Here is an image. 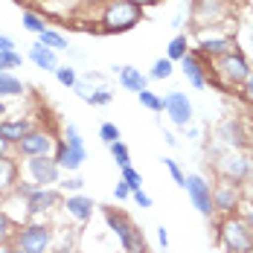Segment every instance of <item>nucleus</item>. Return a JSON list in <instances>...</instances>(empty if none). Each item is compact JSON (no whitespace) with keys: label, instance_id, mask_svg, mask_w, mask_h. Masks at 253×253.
<instances>
[{"label":"nucleus","instance_id":"nucleus-1","mask_svg":"<svg viewBox=\"0 0 253 253\" xmlns=\"http://www.w3.org/2000/svg\"><path fill=\"white\" fill-rule=\"evenodd\" d=\"M248 73H251V61L245 58V52L230 50L210 64V79H207V84L221 87V93H233V90H239V84L248 79Z\"/></svg>","mask_w":253,"mask_h":253},{"label":"nucleus","instance_id":"nucleus-2","mask_svg":"<svg viewBox=\"0 0 253 253\" xmlns=\"http://www.w3.org/2000/svg\"><path fill=\"white\" fill-rule=\"evenodd\" d=\"M143 21V9L128 3V0H108L105 9H102V18L96 32H105V35H114V32H128Z\"/></svg>","mask_w":253,"mask_h":253},{"label":"nucleus","instance_id":"nucleus-3","mask_svg":"<svg viewBox=\"0 0 253 253\" xmlns=\"http://www.w3.org/2000/svg\"><path fill=\"white\" fill-rule=\"evenodd\" d=\"M105 221H108V230L117 236V242H120L123 253H149L146 239H143V230L137 227L126 212L108 207V210H105Z\"/></svg>","mask_w":253,"mask_h":253},{"label":"nucleus","instance_id":"nucleus-4","mask_svg":"<svg viewBox=\"0 0 253 253\" xmlns=\"http://www.w3.org/2000/svg\"><path fill=\"white\" fill-rule=\"evenodd\" d=\"M218 245L224 248V253H253V233L248 227V221L236 212V215H224L218 221Z\"/></svg>","mask_w":253,"mask_h":253},{"label":"nucleus","instance_id":"nucleus-5","mask_svg":"<svg viewBox=\"0 0 253 253\" xmlns=\"http://www.w3.org/2000/svg\"><path fill=\"white\" fill-rule=\"evenodd\" d=\"M52 239L55 233L47 221H24L15 230L12 245L24 253H52Z\"/></svg>","mask_w":253,"mask_h":253},{"label":"nucleus","instance_id":"nucleus-6","mask_svg":"<svg viewBox=\"0 0 253 253\" xmlns=\"http://www.w3.org/2000/svg\"><path fill=\"white\" fill-rule=\"evenodd\" d=\"M61 189L58 186H35L24 198V221H38L44 215H50L55 207H61Z\"/></svg>","mask_w":253,"mask_h":253},{"label":"nucleus","instance_id":"nucleus-7","mask_svg":"<svg viewBox=\"0 0 253 253\" xmlns=\"http://www.w3.org/2000/svg\"><path fill=\"white\" fill-rule=\"evenodd\" d=\"M52 146H55V134L47 131V128H29V134H26L24 140L12 149V154L18 157V160H29V157H47L52 154Z\"/></svg>","mask_w":253,"mask_h":253},{"label":"nucleus","instance_id":"nucleus-8","mask_svg":"<svg viewBox=\"0 0 253 253\" xmlns=\"http://www.w3.org/2000/svg\"><path fill=\"white\" fill-rule=\"evenodd\" d=\"M24 172L29 177V183H35V186H58V180H61V169H58V163L52 160V154L47 157H29L24 160Z\"/></svg>","mask_w":253,"mask_h":253},{"label":"nucleus","instance_id":"nucleus-9","mask_svg":"<svg viewBox=\"0 0 253 253\" xmlns=\"http://www.w3.org/2000/svg\"><path fill=\"white\" fill-rule=\"evenodd\" d=\"M242 207V183H233L227 177H218L212 183V210L218 215H236Z\"/></svg>","mask_w":253,"mask_h":253},{"label":"nucleus","instance_id":"nucleus-10","mask_svg":"<svg viewBox=\"0 0 253 253\" xmlns=\"http://www.w3.org/2000/svg\"><path fill=\"white\" fill-rule=\"evenodd\" d=\"M183 189H186V195H189L192 207L201 212L204 218H212V215H215V210H212V183H210L204 175H198V172L186 175Z\"/></svg>","mask_w":253,"mask_h":253},{"label":"nucleus","instance_id":"nucleus-11","mask_svg":"<svg viewBox=\"0 0 253 253\" xmlns=\"http://www.w3.org/2000/svg\"><path fill=\"white\" fill-rule=\"evenodd\" d=\"M163 111H166V117L172 120V126L183 128V131L192 126L195 108H192V102H189V96H186L183 90H172V93H166V96H163Z\"/></svg>","mask_w":253,"mask_h":253},{"label":"nucleus","instance_id":"nucleus-12","mask_svg":"<svg viewBox=\"0 0 253 253\" xmlns=\"http://www.w3.org/2000/svg\"><path fill=\"white\" fill-rule=\"evenodd\" d=\"M218 172H221V177H227L233 183H245L253 172V160L248 154H242L239 149H227L224 157L218 160Z\"/></svg>","mask_w":253,"mask_h":253},{"label":"nucleus","instance_id":"nucleus-13","mask_svg":"<svg viewBox=\"0 0 253 253\" xmlns=\"http://www.w3.org/2000/svg\"><path fill=\"white\" fill-rule=\"evenodd\" d=\"M177 64H180V70H183L186 82H189L195 90H204V87H207V79H210V61H207L198 50H189Z\"/></svg>","mask_w":253,"mask_h":253},{"label":"nucleus","instance_id":"nucleus-14","mask_svg":"<svg viewBox=\"0 0 253 253\" xmlns=\"http://www.w3.org/2000/svg\"><path fill=\"white\" fill-rule=\"evenodd\" d=\"M61 207H64V212H67V215H70L73 221H79V224H87V221L93 218V210H96L93 198H87L84 192L67 195V198L61 201Z\"/></svg>","mask_w":253,"mask_h":253},{"label":"nucleus","instance_id":"nucleus-15","mask_svg":"<svg viewBox=\"0 0 253 253\" xmlns=\"http://www.w3.org/2000/svg\"><path fill=\"white\" fill-rule=\"evenodd\" d=\"M21 180V163L15 154H3L0 157V201L12 195L15 183Z\"/></svg>","mask_w":253,"mask_h":253},{"label":"nucleus","instance_id":"nucleus-16","mask_svg":"<svg viewBox=\"0 0 253 253\" xmlns=\"http://www.w3.org/2000/svg\"><path fill=\"white\" fill-rule=\"evenodd\" d=\"M195 50L201 52L210 64H212L215 58H221L224 52L233 50V41H230L227 35H201V38H198V44H195Z\"/></svg>","mask_w":253,"mask_h":253},{"label":"nucleus","instance_id":"nucleus-17","mask_svg":"<svg viewBox=\"0 0 253 253\" xmlns=\"http://www.w3.org/2000/svg\"><path fill=\"white\" fill-rule=\"evenodd\" d=\"M29 128H32V123L26 120V117H6V120H0V140L3 143H9L12 149L24 140L26 134H29Z\"/></svg>","mask_w":253,"mask_h":253},{"label":"nucleus","instance_id":"nucleus-18","mask_svg":"<svg viewBox=\"0 0 253 253\" xmlns=\"http://www.w3.org/2000/svg\"><path fill=\"white\" fill-rule=\"evenodd\" d=\"M117 82H120V87L128 90V93H140V90H149V76L140 70V67H134V64H123L120 67V73H117Z\"/></svg>","mask_w":253,"mask_h":253},{"label":"nucleus","instance_id":"nucleus-19","mask_svg":"<svg viewBox=\"0 0 253 253\" xmlns=\"http://www.w3.org/2000/svg\"><path fill=\"white\" fill-rule=\"evenodd\" d=\"M26 55H29V61H32L38 70L55 73V67H58V52H52L50 47H44V44H38V41L29 47V52H26Z\"/></svg>","mask_w":253,"mask_h":253},{"label":"nucleus","instance_id":"nucleus-20","mask_svg":"<svg viewBox=\"0 0 253 253\" xmlns=\"http://www.w3.org/2000/svg\"><path fill=\"white\" fill-rule=\"evenodd\" d=\"M218 137L227 143L230 149L245 146V131H242V123H239V120H224L221 128H218Z\"/></svg>","mask_w":253,"mask_h":253},{"label":"nucleus","instance_id":"nucleus-21","mask_svg":"<svg viewBox=\"0 0 253 253\" xmlns=\"http://www.w3.org/2000/svg\"><path fill=\"white\" fill-rule=\"evenodd\" d=\"M24 82L15 73H0V99H12V96H24Z\"/></svg>","mask_w":253,"mask_h":253},{"label":"nucleus","instance_id":"nucleus-22","mask_svg":"<svg viewBox=\"0 0 253 253\" xmlns=\"http://www.w3.org/2000/svg\"><path fill=\"white\" fill-rule=\"evenodd\" d=\"M38 44H44V47H50L52 52H67L70 50V44H67V38H64V32H58V29H44L41 35H38Z\"/></svg>","mask_w":253,"mask_h":253},{"label":"nucleus","instance_id":"nucleus-23","mask_svg":"<svg viewBox=\"0 0 253 253\" xmlns=\"http://www.w3.org/2000/svg\"><path fill=\"white\" fill-rule=\"evenodd\" d=\"M64 140H67L70 152L84 163V160H87V146H84V140H82V134H79V128L73 126V123H67V126H64Z\"/></svg>","mask_w":253,"mask_h":253},{"label":"nucleus","instance_id":"nucleus-24","mask_svg":"<svg viewBox=\"0 0 253 253\" xmlns=\"http://www.w3.org/2000/svg\"><path fill=\"white\" fill-rule=\"evenodd\" d=\"M21 26H24L26 32H32V35H41L47 29V21H44V15H38L32 9H24L21 12Z\"/></svg>","mask_w":253,"mask_h":253},{"label":"nucleus","instance_id":"nucleus-25","mask_svg":"<svg viewBox=\"0 0 253 253\" xmlns=\"http://www.w3.org/2000/svg\"><path fill=\"white\" fill-rule=\"evenodd\" d=\"M172 73H175V61H169V58H157L146 76H149V82H163V79H172Z\"/></svg>","mask_w":253,"mask_h":253},{"label":"nucleus","instance_id":"nucleus-26","mask_svg":"<svg viewBox=\"0 0 253 253\" xmlns=\"http://www.w3.org/2000/svg\"><path fill=\"white\" fill-rule=\"evenodd\" d=\"M192 50V47H189V41H186V35H175V38H172V41H169V47H166V58H169V61H180V58H183V55H186V52Z\"/></svg>","mask_w":253,"mask_h":253},{"label":"nucleus","instance_id":"nucleus-27","mask_svg":"<svg viewBox=\"0 0 253 253\" xmlns=\"http://www.w3.org/2000/svg\"><path fill=\"white\" fill-rule=\"evenodd\" d=\"M15 230H18V221H15V218L0 207V245H12Z\"/></svg>","mask_w":253,"mask_h":253},{"label":"nucleus","instance_id":"nucleus-28","mask_svg":"<svg viewBox=\"0 0 253 253\" xmlns=\"http://www.w3.org/2000/svg\"><path fill=\"white\" fill-rule=\"evenodd\" d=\"M55 79H58V84H64L70 90L79 84V73H76V67H70V64H58L55 67Z\"/></svg>","mask_w":253,"mask_h":253},{"label":"nucleus","instance_id":"nucleus-29","mask_svg":"<svg viewBox=\"0 0 253 253\" xmlns=\"http://www.w3.org/2000/svg\"><path fill=\"white\" fill-rule=\"evenodd\" d=\"M120 180L126 183V186L131 189V192L143 189V175H140V172H137L134 166H123V169H120Z\"/></svg>","mask_w":253,"mask_h":253},{"label":"nucleus","instance_id":"nucleus-30","mask_svg":"<svg viewBox=\"0 0 253 253\" xmlns=\"http://www.w3.org/2000/svg\"><path fill=\"white\" fill-rule=\"evenodd\" d=\"M137 99H140V105H143L146 111H152V114H160V111H163V96H157L154 90H140Z\"/></svg>","mask_w":253,"mask_h":253},{"label":"nucleus","instance_id":"nucleus-31","mask_svg":"<svg viewBox=\"0 0 253 253\" xmlns=\"http://www.w3.org/2000/svg\"><path fill=\"white\" fill-rule=\"evenodd\" d=\"M58 189H61V192H67V195H76V192H82V189H84V177L79 175H64L61 177V180H58Z\"/></svg>","mask_w":253,"mask_h":253},{"label":"nucleus","instance_id":"nucleus-32","mask_svg":"<svg viewBox=\"0 0 253 253\" xmlns=\"http://www.w3.org/2000/svg\"><path fill=\"white\" fill-rule=\"evenodd\" d=\"M108 149H111V157H114V163H117L120 169H123V166H131V152H128V146L123 143V140L111 143Z\"/></svg>","mask_w":253,"mask_h":253},{"label":"nucleus","instance_id":"nucleus-33","mask_svg":"<svg viewBox=\"0 0 253 253\" xmlns=\"http://www.w3.org/2000/svg\"><path fill=\"white\" fill-rule=\"evenodd\" d=\"M24 64V58H21V52H0V73H12L15 67H21Z\"/></svg>","mask_w":253,"mask_h":253},{"label":"nucleus","instance_id":"nucleus-34","mask_svg":"<svg viewBox=\"0 0 253 253\" xmlns=\"http://www.w3.org/2000/svg\"><path fill=\"white\" fill-rule=\"evenodd\" d=\"M163 166H166V172L172 175V180H175L177 186L183 189V180H186V175H183V169H180V163H177L175 157H163Z\"/></svg>","mask_w":253,"mask_h":253},{"label":"nucleus","instance_id":"nucleus-35","mask_svg":"<svg viewBox=\"0 0 253 253\" xmlns=\"http://www.w3.org/2000/svg\"><path fill=\"white\" fill-rule=\"evenodd\" d=\"M99 137L105 146H111V143H117L123 134H120V128H117V123H102L99 126Z\"/></svg>","mask_w":253,"mask_h":253},{"label":"nucleus","instance_id":"nucleus-36","mask_svg":"<svg viewBox=\"0 0 253 253\" xmlns=\"http://www.w3.org/2000/svg\"><path fill=\"white\" fill-rule=\"evenodd\" d=\"M111 99H114V96H111V90H108V87H99V90H93L84 102H87V105H93V108H105V105H111Z\"/></svg>","mask_w":253,"mask_h":253},{"label":"nucleus","instance_id":"nucleus-37","mask_svg":"<svg viewBox=\"0 0 253 253\" xmlns=\"http://www.w3.org/2000/svg\"><path fill=\"white\" fill-rule=\"evenodd\" d=\"M236 93L242 96V102H248V105L253 108V67H251V73H248V79L239 84V90H236Z\"/></svg>","mask_w":253,"mask_h":253},{"label":"nucleus","instance_id":"nucleus-38","mask_svg":"<svg viewBox=\"0 0 253 253\" xmlns=\"http://www.w3.org/2000/svg\"><path fill=\"white\" fill-rule=\"evenodd\" d=\"M131 198H134V204L140 207V210H152V195L146 192V189H137V192H131Z\"/></svg>","mask_w":253,"mask_h":253},{"label":"nucleus","instance_id":"nucleus-39","mask_svg":"<svg viewBox=\"0 0 253 253\" xmlns=\"http://www.w3.org/2000/svg\"><path fill=\"white\" fill-rule=\"evenodd\" d=\"M114 198H117V201H128V198H131V189H128L123 180L114 183Z\"/></svg>","mask_w":253,"mask_h":253},{"label":"nucleus","instance_id":"nucleus-40","mask_svg":"<svg viewBox=\"0 0 253 253\" xmlns=\"http://www.w3.org/2000/svg\"><path fill=\"white\" fill-rule=\"evenodd\" d=\"M0 52H15V41H12V35H0Z\"/></svg>","mask_w":253,"mask_h":253},{"label":"nucleus","instance_id":"nucleus-41","mask_svg":"<svg viewBox=\"0 0 253 253\" xmlns=\"http://www.w3.org/2000/svg\"><path fill=\"white\" fill-rule=\"evenodd\" d=\"M157 245H160L163 251L169 248V230H166V227H157Z\"/></svg>","mask_w":253,"mask_h":253},{"label":"nucleus","instance_id":"nucleus-42","mask_svg":"<svg viewBox=\"0 0 253 253\" xmlns=\"http://www.w3.org/2000/svg\"><path fill=\"white\" fill-rule=\"evenodd\" d=\"M128 3H134V6H140V9L146 12V9H152V6H157L160 0H128Z\"/></svg>","mask_w":253,"mask_h":253},{"label":"nucleus","instance_id":"nucleus-43","mask_svg":"<svg viewBox=\"0 0 253 253\" xmlns=\"http://www.w3.org/2000/svg\"><path fill=\"white\" fill-rule=\"evenodd\" d=\"M163 140H166V146H169V149H175V146H177V137L172 134V131H163Z\"/></svg>","mask_w":253,"mask_h":253},{"label":"nucleus","instance_id":"nucleus-44","mask_svg":"<svg viewBox=\"0 0 253 253\" xmlns=\"http://www.w3.org/2000/svg\"><path fill=\"white\" fill-rule=\"evenodd\" d=\"M242 218H245V221H248V227H251V233H253V210H248V212H245V215H242Z\"/></svg>","mask_w":253,"mask_h":253},{"label":"nucleus","instance_id":"nucleus-45","mask_svg":"<svg viewBox=\"0 0 253 253\" xmlns=\"http://www.w3.org/2000/svg\"><path fill=\"white\" fill-rule=\"evenodd\" d=\"M3 154H12V146H9V143H3V140H0V157H3Z\"/></svg>","mask_w":253,"mask_h":253},{"label":"nucleus","instance_id":"nucleus-46","mask_svg":"<svg viewBox=\"0 0 253 253\" xmlns=\"http://www.w3.org/2000/svg\"><path fill=\"white\" fill-rule=\"evenodd\" d=\"M6 114H9V111H6V102L0 99V120H6Z\"/></svg>","mask_w":253,"mask_h":253},{"label":"nucleus","instance_id":"nucleus-47","mask_svg":"<svg viewBox=\"0 0 253 253\" xmlns=\"http://www.w3.org/2000/svg\"><path fill=\"white\" fill-rule=\"evenodd\" d=\"M9 248H12V245H0V253H9Z\"/></svg>","mask_w":253,"mask_h":253},{"label":"nucleus","instance_id":"nucleus-48","mask_svg":"<svg viewBox=\"0 0 253 253\" xmlns=\"http://www.w3.org/2000/svg\"><path fill=\"white\" fill-rule=\"evenodd\" d=\"M9 253H24V251H18V248H15V245H12V248H9Z\"/></svg>","mask_w":253,"mask_h":253},{"label":"nucleus","instance_id":"nucleus-49","mask_svg":"<svg viewBox=\"0 0 253 253\" xmlns=\"http://www.w3.org/2000/svg\"><path fill=\"white\" fill-rule=\"evenodd\" d=\"M251 3H253V0H251Z\"/></svg>","mask_w":253,"mask_h":253}]
</instances>
